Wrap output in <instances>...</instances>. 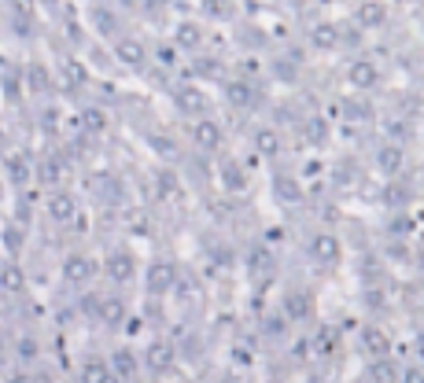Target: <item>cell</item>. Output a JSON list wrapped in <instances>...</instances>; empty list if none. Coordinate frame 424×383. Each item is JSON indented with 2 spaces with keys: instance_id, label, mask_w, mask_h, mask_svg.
Listing matches in <instances>:
<instances>
[{
  "instance_id": "20",
  "label": "cell",
  "mask_w": 424,
  "mask_h": 383,
  "mask_svg": "<svg viewBox=\"0 0 424 383\" xmlns=\"http://www.w3.org/2000/svg\"><path fill=\"white\" fill-rule=\"evenodd\" d=\"M11 177H15V181H26V166H23V159H11Z\"/></svg>"
},
{
  "instance_id": "16",
  "label": "cell",
  "mask_w": 424,
  "mask_h": 383,
  "mask_svg": "<svg viewBox=\"0 0 424 383\" xmlns=\"http://www.w3.org/2000/svg\"><path fill=\"white\" fill-rule=\"evenodd\" d=\"M398 383H424V369H402Z\"/></svg>"
},
{
  "instance_id": "6",
  "label": "cell",
  "mask_w": 424,
  "mask_h": 383,
  "mask_svg": "<svg viewBox=\"0 0 424 383\" xmlns=\"http://www.w3.org/2000/svg\"><path fill=\"white\" fill-rule=\"evenodd\" d=\"M174 280H177V273H174V265H166V262H155L152 269H147V291H152V295H166V291H174Z\"/></svg>"
},
{
  "instance_id": "1",
  "label": "cell",
  "mask_w": 424,
  "mask_h": 383,
  "mask_svg": "<svg viewBox=\"0 0 424 383\" xmlns=\"http://www.w3.org/2000/svg\"><path fill=\"white\" fill-rule=\"evenodd\" d=\"M144 365L152 372H170L177 365V346L170 339H152V343H147V350H144Z\"/></svg>"
},
{
  "instance_id": "26",
  "label": "cell",
  "mask_w": 424,
  "mask_h": 383,
  "mask_svg": "<svg viewBox=\"0 0 424 383\" xmlns=\"http://www.w3.org/2000/svg\"><path fill=\"white\" fill-rule=\"evenodd\" d=\"M420 265H424V258H420Z\"/></svg>"
},
{
  "instance_id": "24",
  "label": "cell",
  "mask_w": 424,
  "mask_h": 383,
  "mask_svg": "<svg viewBox=\"0 0 424 383\" xmlns=\"http://www.w3.org/2000/svg\"><path fill=\"white\" fill-rule=\"evenodd\" d=\"M104 383H125V379H122V376H115V372H111V376H107Z\"/></svg>"
},
{
  "instance_id": "7",
  "label": "cell",
  "mask_w": 424,
  "mask_h": 383,
  "mask_svg": "<svg viewBox=\"0 0 424 383\" xmlns=\"http://www.w3.org/2000/svg\"><path fill=\"white\" fill-rule=\"evenodd\" d=\"M111 372H115V376H122V379H129V376H133L137 372V358H133V350H129V346H118V350L115 354H111Z\"/></svg>"
},
{
  "instance_id": "11",
  "label": "cell",
  "mask_w": 424,
  "mask_h": 383,
  "mask_svg": "<svg viewBox=\"0 0 424 383\" xmlns=\"http://www.w3.org/2000/svg\"><path fill=\"white\" fill-rule=\"evenodd\" d=\"M107 376H111V365L100 361V358H92V361L82 365V383H104Z\"/></svg>"
},
{
  "instance_id": "3",
  "label": "cell",
  "mask_w": 424,
  "mask_h": 383,
  "mask_svg": "<svg viewBox=\"0 0 424 383\" xmlns=\"http://www.w3.org/2000/svg\"><path fill=\"white\" fill-rule=\"evenodd\" d=\"M281 314H284L288 321H310V317H313V295H310V291H303V287L288 291Z\"/></svg>"
},
{
  "instance_id": "5",
  "label": "cell",
  "mask_w": 424,
  "mask_h": 383,
  "mask_svg": "<svg viewBox=\"0 0 424 383\" xmlns=\"http://www.w3.org/2000/svg\"><path fill=\"white\" fill-rule=\"evenodd\" d=\"M340 254H343V247H340L336 236H313V240H310V258H313V262L332 265Z\"/></svg>"
},
{
  "instance_id": "21",
  "label": "cell",
  "mask_w": 424,
  "mask_h": 383,
  "mask_svg": "<svg viewBox=\"0 0 424 383\" xmlns=\"http://www.w3.org/2000/svg\"><path fill=\"white\" fill-rule=\"evenodd\" d=\"M398 166V152H384V170H395Z\"/></svg>"
},
{
  "instance_id": "15",
  "label": "cell",
  "mask_w": 424,
  "mask_h": 383,
  "mask_svg": "<svg viewBox=\"0 0 424 383\" xmlns=\"http://www.w3.org/2000/svg\"><path fill=\"white\" fill-rule=\"evenodd\" d=\"M4 247H8V254H18V251H23V232L4 229Z\"/></svg>"
},
{
  "instance_id": "19",
  "label": "cell",
  "mask_w": 424,
  "mask_h": 383,
  "mask_svg": "<svg viewBox=\"0 0 424 383\" xmlns=\"http://www.w3.org/2000/svg\"><path fill=\"white\" fill-rule=\"evenodd\" d=\"M373 78H376V74H373L369 67H355V81H358V85H369Z\"/></svg>"
},
{
  "instance_id": "10",
  "label": "cell",
  "mask_w": 424,
  "mask_h": 383,
  "mask_svg": "<svg viewBox=\"0 0 424 383\" xmlns=\"http://www.w3.org/2000/svg\"><path fill=\"white\" fill-rule=\"evenodd\" d=\"M48 214L55 217V222H70V217H74V199H70L67 192L52 195V199H48Z\"/></svg>"
},
{
  "instance_id": "12",
  "label": "cell",
  "mask_w": 424,
  "mask_h": 383,
  "mask_svg": "<svg viewBox=\"0 0 424 383\" xmlns=\"http://www.w3.org/2000/svg\"><path fill=\"white\" fill-rule=\"evenodd\" d=\"M373 379L376 383H398V369L391 358H373Z\"/></svg>"
},
{
  "instance_id": "13",
  "label": "cell",
  "mask_w": 424,
  "mask_h": 383,
  "mask_svg": "<svg viewBox=\"0 0 424 383\" xmlns=\"http://www.w3.org/2000/svg\"><path fill=\"white\" fill-rule=\"evenodd\" d=\"M336 339H340V332H336V328H321V336L313 339V350H318V354H328L332 346H336Z\"/></svg>"
},
{
  "instance_id": "14",
  "label": "cell",
  "mask_w": 424,
  "mask_h": 383,
  "mask_svg": "<svg viewBox=\"0 0 424 383\" xmlns=\"http://www.w3.org/2000/svg\"><path fill=\"white\" fill-rule=\"evenodd\" d=\"M0 284H4L8 291H18V287H23V273H18V269L11 265V269H4V273H0Z\"/></svg>"
},
{
  "instance_id": "17",
  "label": "cell",
  "mask_w": 424,
  "mask_h": 383,
  "mask_svg": "<svg viewBox=\"0 0 424 383\" xmlns=\"http://www.w3.org/2000/svg\"><path fill=\"white\" fill-rule=\"evenodd\" d=\"M221 177H225V181H229V185H233V188H240V185H244V177H240V170H236V162H229V170H221Z\"/></svg>"
},
{
  "instance_id": "22",
  "label": "cell",
  "mask_w": 424,
  "mask_h": 383,
  "mask_svg": "<svg viewBox=\"0 0 424 383\" xmlns=\"http://www.w3.org/2000/svg\"><path fill=\"white\" fill-rule=\"evenodd\" d=\"M18 350H23V358H33L37 346H33V339H23V346H18Z\"/></svg>"
},
{
  "instance_id": "8",
  "label": "cell",
  "mask_w": 424,
  "mask_h": 383,
  "mask_svg": "<svg viewBox=\"0 0 424 383\" xmlns=\"http://www.w3.org/2000/svg\"><path fill=\"white\" fill-rule=\"evenodd\" d=\"M96 314H100L104 324H122V321H125V302L115 299V295H111V299H100V302H96Z\"/></svg>"
},
{
  "instance_id": "9",
  "label": "cell",
  "mask_w": 424,
  "mask_h": 383,
  "mask_svg": "<svg viewBox=\"0 0 424 383\" xmlns=\"http://www.w3.org/2000/svg\"><path fill=\"white\" fill-rule=\"evenodd\" d=\"M362 339H365V354L369 358H387V336L380 332V328H365Z\"/></svg>"
},
{
  "instance_id": "4",
  "label": "cell",
  "mask_w": 424,
  "mask_h": 383,
  "mask_svg": "<svg viewBox=\"0 0 424 383\" xmlns=\"http://www.w3.org/2000/svg\"><path fill=\"white\" fill-rule=\"evenodd\" d=\"M92 277H96V262H92L89 254H67V262H63L67 284H89Z\"/></svg>"
},
{
  "instance_id": "18",
  "label": "cell",
  "mask_w": 424,
  "mask_h": 383,
  "mask_svg": "<svg viewBox=\"0 0 424 383\" xmlns=\"http://www.w3.org/2000/svg\"><path fill=\"white\" fill-rule=\"evenodd\" d=\"M199 140H203V144H207V148H211V144L218 140V130H214V125H199Z\"/></svg>"
},
{
  "instance_id": "2",
  "label": "cell",
  "mask_w": 424,
  "mask_h": 383,
  "mask_svg": "<svg viewBox=\"0 0 424 383\" xmlns=\"http://www.w3.org/2000/svg\"><path fill=\"white\" fill-rule=\"evenodd\" d=\"M104 273H107V280H115V284H129L137 277V262H133V254H125V251H111L107 254V262H104Z\"/></svg>"
},
{
  "instance_id": "25",
  "label": "cell",
  "mask_w": 424,
  "mask_h": 383,
  "mask_svg": "<svg viewBox=\"0 0 424 383\" xmlns=\"http://www.w3.org/2000/svg\"><path fill=\"white\" fill-rule=\"evenodd\" d=\"M417 350H420V358H424V336L417 339Z\"/></svg>"
},
{
  "instance_id": "23",
  "label": "cell",
  "mask_w": 424,
  "mask_h": 383,
  "mask_svg": "<svg viewBox=\"0 0 424 383\" xmlns=\"http://www.w3.org/2000/svg\"><path fill=\"white\" fill-rule=\"evenodd\" d=\"M11 383H33V379H30L26 372H18V376H11Z\"/></svg>"
}]
</instances>
